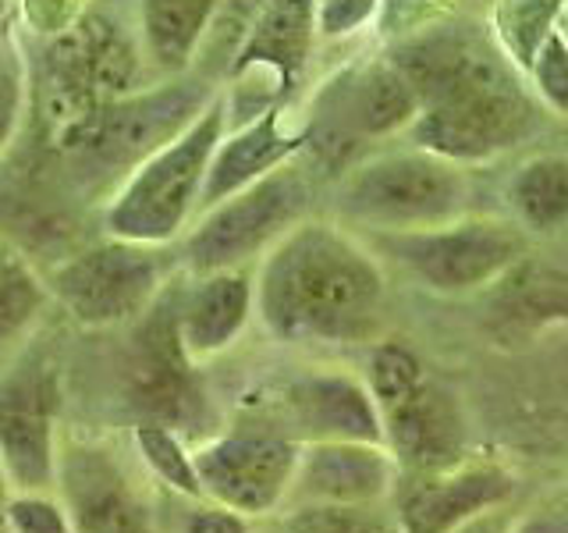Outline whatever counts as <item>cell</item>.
Instances as JSON below:
<instances>
[{"label":"cell","instance_id":"6da1fadb","mask_svg":"<svg viewBox=\"0 0 568 533\" xmlns=\"http://www.w3.org/2000/svg\"><path fill=\"white\" fill-rule=\"evenodd\" d=\"M387 302L384 260L334 218L310 213L256 263V320L284 349H369Z\"/></svg>","mask_w":568,"mask_h":533},{"label":"cell","instance_id":"7a4b0ae2","mask_svg":"<svg viewBox=\"0 0 568 533\" xmlns=\"http://www.w3.org/2000/svg\"><path fill=\"white\" fill-rule=\"evenodd\" d=\"M473 207V174L430 150L395 147L359 157L337 174L334 221L359 235H395L448 224Z\"/></svg>","mask_w":568,"mask_h":533},{"label":"cell","instance_id":"3957f363","mask_svg":"<svg viewBox=\"0 0 568 533\" xmlns=\"http://www.w3.org/2000/svg\"><path fill=\"white\" fill-rule=\"evenodd\" d=\"M544 107L529 93L526 79L497 58L437 97L419 103V118L405 139L452 164L476 171L523 150L537 135Z\"/></svg>","mask_w":568,"mask_h":533},{"label":"cell","instance_id":"277c9868","mask_svg":"<svg viewBox=\"0 0 568 533\" xmlns=\"http://www.w3.org/2000/svg\"><path fill=\"white\" fill-rule=\"evenodd\" d=\"M227 132V107L217 93L182 135L150 153L106 195L100 221L103 235L139 245H174L200 218L203 185L217 142Z\"/></svg>","mask_w":568,"mask_h":533},{"label":"cell","instance_id":"5b68a950","mask_svg":"<svg viewBox=\"0 0 568 533\" xmlns=\"http://www.w3.org/2000/svg\"><path fill=\"white\" fill-rule=\"evenodd\" d=\"M217 93L221 86L206 79H160L156 86H142L129 97L103 103L100 111L53 135V142L85 185L118 189L132 168L182 135Z\"/></svg>","mask_w":568,"mask_h":533},{"label":"cell","instance_id":"8992f818","mask_svg":"<svg viewBox=\"0 0 568 533\" xmlns=\"http://www.w3.org/2000/svg\"><path fill=\"white\" fill-rule=\"evenodd\" d=\"M363 381L381 413L384 444L395 455L402 480L448 470L469 459L466 416L419 355L398 338H381L366 349Z\"/></svg>","mask_w":568,"mask_h":533},{"label":"cell","instance_id":"52a82bcc","mask_svg":"<svg viewBox=\"0 0 568 533\" xmlns=\"http://www.w3.org/2000/svg\"><path fill=\"white\" fill-rule=\"evenodd\" d=\"M363 239L419 289L444 299L487 292L529 260V235L519 224L473 210L448 224Z\"/></svg>","mask_w":568,"mask_h":533},{"label":"cell","instance_id":"ba28073f","mask_svg":"<svg viewBox=\"0 0 568 533\" xmlns=\"http://www.w3.org/2000/svg\"><path fill=\"white\" fill-rule=\"evenodd\" d=\"M313 213V174L295 157L260 182L206 207L189 224L182 245L185 274L256 266L288 231Z\"/></svg>","mask_w":568,"mask_h":533},{"label":"cell","instance_id":"9c48e42d","mask_svg":"<svg viewBox=\"0 0 568 533\" xmlns=\"http://www.w3.org/2000/svg\"><path fill=\"white\" fill-rule=\"evenodd\" d=\"M121 391L124 405L135 413V423L171 426L192 444L221 431L200 378V363L189 360L182 334H178L174 281H168L153 306L129 324V345L121 355Z\"/></svg>","mask_w":568,"mask_h":533},{"label":"cell","instance_id":"30bf717a","mask_svg":"<svg viewBox=\"0 0 568 533\" xmlns=\"http://www.w3.org/2000/svg\"><path fill=\"white\" fill-rule=\"evenodd\" d=\"M146 71L150 64L139 36L118 26L111 14L89 8L79 22L50 36L43 47L40 100L50 135L79 124L103 103L135 93Z\"/></svg>","mask_w":568,"mask_h":533},{"label":"cell","instance_id":"8fae6325","mask_svg":"<svg viewBox=\"0 0 568 533\" xmlns=\"http://www.w3.org/2000/svg\"><path fill=\"white\" fill-rule=\"evenodd\" d=\"M53 494L75 533H164L160 487L132 444L64 434Z\"/></svg>","mask_w":568,"mask_h":533},{"label":"cell","instance_id":"7c38bea8","mask_svg":"<svg viewBox=\"0 0 568 533\" xmlns=\"http://www.w3.org/2000/svg\"><path fill=\"white\" fill-rule=\"evenodd\" d=\"M53 306L89 331L129 328L168 289L156 245L111 239L82 245L43 271Z\"/></svg>","mask_w":568,"mask_h":533},{"label":"cell","instance_id":"4fadbf2b","mask_svg":"<svg viewBox=\"0 0 568 533\" xmlns=\"http://www.w3.org/2000/svg\"><path fill=\"white\" fill-rule=\"evenodd\" d=\"M64 441V373L40 338L0 370V470L11 491H53Z\"/></svg>","mask_w":568,"mask_h":533},{"label":"cell","instance_id":"5bb4252c","mask_svg":"<svg viewBox=\"0 0 568 533\" xmlns=\"http://www.w3.org/2000/svg\"><path fill=\"white\" fill-rule=\"evenodd\" d=\"M306 153L313 150L324 164H331V153L352 157L363 147L405 135L419 118V97L381 50L366 61H352L334 71L316 89V97L306 100Z\"/></svg>","mask_w":568,"mask_h":533},{"label":"cell","instance_id":"9a60e30c","mask_svg":"<svg viewBox=\"0 0 568 533\" xmlns=\"http://www.w3.org/2000/svg\"><path fill=\"white\" fill-rule=\"evenodd\" d=\"M313 43V0H260L227 61V86H221L227 129L292 100Z\"/></svg>","mask_w":568,"mask_h":533},{"label":"cell","instance_id":"2e32d148","mask_svg":"<svg viewBox=\"0 0 568 533\" xmlns=\"http://www.w3.org/2000/svg\"><path fill=\"white\" fill-rule=\"evenodd\" d=\"M298 449L288 434L263 420H242L192 444L203 497L227 505L248 520H271L288 505Z\"/></svg>","mask_w":568,"mask_h":533},{"label":"cell","instance_id":"e0dca14e","mask_svg":"<svg viewBox=\"0 0 568 533\" xmlns=\"http://www.w3.org/2000/svg\"><path fill=\"white\" fill-rule=\"evenodd\" d=\"M260 420L298 444H313V441L384 444L381 413L373 405L363 373H348V370H306L298 378L284 381L266 399V413Z\"/></svg>","mask_w":568,"mask_h":533},{"label":"cell","instance_id":"ac0fdd59","mask_svg":"<svg viewBox=\"0 0 568 533\" xmlns=\"http://www.w3.org/2000/svg\"><path fill=\"white\" fill-rule=\"evenodd\" d=\"M515 491L519 480L505 462L469 455L448 470L405 476L390 497V512L398 533H452L479 512L511 505Z\"/></svg>","mask_w":568,"mask_h":533},{"label":"cell","instance_id":"d6986e66","mask_svg":"<svg viewBox=\"0 0 568 533\" xmlns=\"http://www.w3.org/2000/svg\"><path fill=\"white\" fill-rule=\"evenodd\" d=\"M398 484L402 470L387 444L313 441L298 449L288 505H390Z\"/></svg>","mask_w":568,"mask_h":533},{"label":"cell","instance_id":"ffe728a7","mask_svg":"<svg viewBox=\"0 0 568 533\" xmlns=\"http://www.w3.org/2000/svg\"><path fill=\"white\" fill-rule=\"evenodd\" d=\"M310 142V111L302 100H284L271 111L256 114L253 121L231 124L224 139L217 142L206 171V185H203V207H213L227 200L231 192H239L245 185L260 182L281 164L306 153Z\"/></svg>","mask_w":568,"mask_h":533},{"label":"cell","instance_id":"44dd1931","mask_svg":"<svg viewBox=\"0 0 568 533\" xmlns=\"http://www.w3.org/2000/svg\"><path fill=\"white\" fill-rule=\"evenodd\" d=\"M256 320V266L189 274L178 284V334L192 363H213L231 352Z\"/></svg>","mask_w":568,"mask_h":533},{"label":"cell","instance_id":"7402d4cb","mask_svg":"<svg viewBox=\"0 0 568 533\" xmlns=\"http://www.w3.org/2000/svg\"><path fill=\"white\" fill-rule=\"evenodd\" d=\"M227 0H139V47L160 79L189 76Z\"/></svg>","mask_w":568,"mask_h":533},{"label":"cell","instance_id":"603a6c76","mask_svg":"<svg viewBox=\"0 0 568 533\" xmlns=\"http://www.w3.org/2000/svg\"><path fill=\"white\" fill-rule=\"evenodd\" d=\"M505 207L529 239H555L568 228V153L540 150L505 178Z\"/></svg>","mask_w":568,"mask_h":533},{"label":"cell","instance_id":"cb8c5ba5","mask_svg":"<svg viewBox=\"0 0 568 533\" xmlns=\"http://www.w3.org/2000/svg\"><path fill=\"white\" fill-rule=\"evenodd\" d=\"M53 306L43 271L18 242H0V370L40 331Z\"/></svg>","mask_w":568,"mask_h":533},{"label":"cell","instance_id":"d4e9b609","mask_svg":"<svg viewBox=\"0 0 568 533\" xmlns=\"http://www.w3.org/2000/svg\"><path fill=\"white\" fill-rule=\"evenodd\" d=\"M565 4L568 0H490L484 26L523 79L540 47L558 32Z\"/></svg>","mask_w":568,"mask_h":533},{"label":"cell","instance_id":"484cf974","mask_svg":"<svg viewBox=\"0 0 568 533\" xmlns=\"http://www.w3.org/2000/svg\"><path fill=\"white\" fill-rule=\"evenodd\" d=\"M129 444L135 459L142 462V470L153 476V484L164 494L182 497V502L203 497L200 473H195V459H192V441L185 434L160 423H135Z\"/></svg>","mask_w":568,"mask_h":533},{"label":"cell","instance_id":"4316f807","mask_svg":"<svg viewBox=\"0 0 568 533\" xmlns=\"http://www.w3.org/2000/svg\"><path fill=\"white\" fill-rule=\"evenodd\" d=\"M263 523L271 533H398L387 505H288Z\"/></svg>","mask_w":568,"mask_h":533},{"label":"cell","instance_id":"83f0119b","mask_svg":"<svg viewBox=\"0 0 568 533\" xmlns=\"http://www.w3.org/2000/svg\"><path fill=\"white\" fill-rule=\"evenodd\" d=\"M526 86L544 107V114L568 121V47L561 40V32L550 36L537 58H532L526 71Z\"/></svg>","mask_w":568,"mask_h":533},{"label":"cell","instance_id":"f1b7e54d","mask_svg":"<svg viewBox=\"0 0 568 533\" xmlns=\"http://www.w3.org/2000/svg\"><path fill=\"white\" fill-rule=\"evenodd\" d=\"M8 533H75L53 491H11L4 502Z\"/></svg>","mask_w":568,"mask_h":533},{"label":"cell","instance_id":"f546056e","mask_svg":"<svg viewBox=\"0 0 568 533\" xmlns=\"http://www.w3.org/2000/svg\"><path fill=\"white\" fill-rule=\"evenodd\" d=\"M458 11L462 4H455V0H381V14L373 29L381 32V43H395Z\"/></svg>","mask_w":568,"mask_h":533},{"label":"cell","instance_id":"4dcf8cb0","mask_svg":"<svg viewBox=\"0 0 568 533\" xmlns=\"http://www.w3.org/2000/svg\"><path fill=\"white\" fill-rule=\"evenodd\" d=\"M381 0H313L316 40L342 43L377 26Z\"/></svg>","mask_w":568,"mask_h":533},{"label":"cell","instance_id":"1f68e13d","mask_svg":"<svg viewBox=\"0 0 568 533\" xmlns=\"http://www.w3.org/2000/svg\"><path fill=\"white\" fill-rule=\"evenodd\" d=\"M29 107V71L14 50H0V157L8 153Z\"/></svg>","mask_w":568,"mask_h":533},{"label":"cell","instance_id":"d6a6232c","mask_svg":"<svg viewBox=\"0 0 568 533\" xmlns=\"http://www.w3.org/2000/svg\"><path fill=\"white\" fill-rule=\"evenodd\" d=\"M256 520L210 502V497H192L185 509L174 515V533H256Z\"/></svg>","mask_w":568,"mask_h":533},{"label":"cell","instance_id":"836d02e7","mask_svg":"<svg viewBox=\"0 0 568 533\" xmlns=\"http://www.w3.org/2000/svg\"><path fill=\"white\" fill-rule=\"evenodd\" d=\"M18 11H22L26 26L50 40V36L64 32L71 22H79V18L89 11L85 0H14Z\"/></svg>","mask_w":568,"mask_h":533},{"label":"cell","instance_id":"e575fe53","mask_svg":"<svg viewBox=\"0 0 568 533\" xmlns=\"http://www.w3.org/2000/svg\"><path fill=\"white\" fill-rule=\"evenodd\" d=\"M508 533H568V491L544 494L526 509H515Z\"/></svg>","mask_w":568,"mask_h":533},{"label":"cell","instance_id":"d590c367","mask_svg":"<svg viewBox=\"0 0 568 533\" xmlns=\"http://www.w3.org/2000/svg\"><path fill=\"white\" fill-rule=\"evenodd\" d=\"M511 515H515V509H511V505H501V509H490V512L473 515L469 523H462V526L452 530V533H508Z\"/></svg>","mask_w":568,"mask_h":533},{"label":"cell","instance_id":"8d00e7d4","mask_svg":"<svg viewBox=\"0 0 568 533\" xmlns=\"http://www.w3.org/2000/svg\"><path fill=\"white\" fill-rule=\"evenodd\" d=\"M8 494H11V484H8V476H4V470H0V509H4V502H8Z\"/></svg>","mask_w":568,"mask_h":533},{"label":"cell","instance_id":"74e56055","mask_svg":"<svg viewBox=\"0 0 568 533\" xmlns=\"http://www.w3.org/2000/svg\"><path fill=\"white\" fill-rule=\"evenodd\" d=\"M558 32H561V40L568 47V4H565V14H561V22H558Z\"/></svg>","mask_w":568,"mask_h":533},{"label":"cell","instance_id":"f35d334b","mask_svg":"<svg viewBox=\"0 0 568 533\" xmlns=\"http://www.w3.org/2000/svg\"><path fill=\"white\" fill-rule=\"evenodd\" d=\"M11 11H14V0H0V22L11 18Z\"/></svg>","mask_w":568,"mask_h":533},{"label":"cell","instance_id":"ab89813d","mask_svg":"<svg viewBox=\"0 0 568 533\" xmlns=\"http://www.w3.org/2000/svg\"><path fill=\"white\" fill-rule=\"evenodd\" d=\"M0 533H8V523H4V509H0Z\"/></svg>","mask_w":568,"mask_h":533},{"label":"cell","instance_id":"60d3db41","mask_svg":"<svg viewBox=\"0 0 568 533\" xmlns=\"http://www.w3.org/2000/svg\"><path fill=\"white\" fill-rule=\"evenodd\" d=\"M455 4H469V0H455Z\"/></svg>","mask_w":568,"mask_h":533},{"label":"cell","instance_id":"b9f144b4","mask_svg":"<svg viewBox=\"0 0 568 533\" xmlns=\"http://www.w3.org/2000/svg\"><path fill=\"white\" fill-rule=\"evenodd\" d=\"M0 242H4V235H0Z\"/></svg>","mask_w":568,"mask_h":533}]
</instances>
